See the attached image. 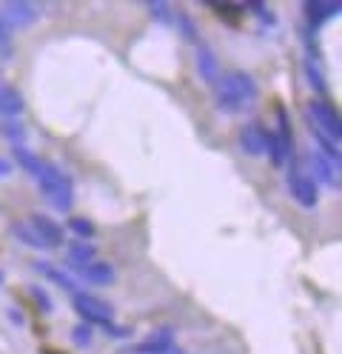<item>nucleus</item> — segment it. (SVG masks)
<instances>
[{
  "label": "nucleus",
  "instance_id": "7",
  "mask_svg": "<svg viewBox=\"0 0 342 354\" xmlns=\"http://www.w3.org/2000/svg\"><path fill=\"white\" fill-rule=\"evenodd\" d=\"M197 72H200V77L209 86H217V80H220V60H217V55H214V49L209 46V43H197Z\"/></svg>",
  "mask_w": 342,
  "mask_h": 354
},
{
  "label": "nucleus",
  "instance_id": "17",
  "mask_svg": "<svg viewBox=\"0 0 342 354\" xmlns=\"http://www.w3.org/2000/svg\"><path fill=\"white\" fill-rule=\"evenodd\" d=\"M35 269H37V272H43L46 277H49V280L55 283V286H60V289H68V292L75 289V280L68 277L66 272H60L57 266H52V263H35Z\"/></svg>",
  "mask_w": 342,
  "mask_h": 354
},
{
  "label": "nucleus",
  "instance_id": "21",
  "mask_svg": "<svg viewBox=\"0 0 342 354\" xmlns=\"http://www.w3.org/2000/svg\"><path fill=\"white\" fill-rule=\"evenodd\" d=\"M174 24L180 26V32H182V37H186L189 43H191V46H197V26H194V20L189 17V15H177V20H174Z\"/></svg>",
  "mask_w": 342,
  "mask_h": 354
},
{
  "label": "nucleus",
  "instance_id": "24",
  "mask_svg": "<svg viewBox=\"0 0 342 354\" xmlns=\"http://www.w3.org/2000/svg\"><path fill=\"white\" fill-rule=\"evenodd\" d=\"M3 135H6L9 143H20L23 138H26V129H23L17 120H9V123H3Z\"/></svg>",
  "mask_w": 342,
  "mask_h": 354
},
{
  "label": "nucleus",
  "instance_id": "18",
  "mask_svg": "<svg viewBox=\"0 0 342 354\" xmlns=\"http://www.w3.org/2000/svg\"><path fill=\"white\" fill-rule=\"evenodd\" d=\"M15 163L23 166L32 177H37V171H40V166H43V160L37 158V154L29 151V149H23V146H15Z\"/></svg>",
  "mask_w": 342,
  "mask_h": 354
},
{
  "label": "nucleus",
  "instance_id": "27",
  "mask_svg": "<svg viewBox=\"0 0 342 354\" xmlns=\"http://www.w3.org/2000/svg\"><path fill=\"white\" fill-rule=\"evenodd\" d=\"M12 26H9V20L3 17V15H0V40H12Z\"/></svg>",
  "mask_w": 342,
  "mask_h": 354
},
{
  "label": "nucleus",
  "instance_id": "30",
  "mask_svg": "<svg viewBox=\"0 0 342 354\" xmlns=\"http://www.w3.org/2000/svg\"><path fill=\"white\" fill-rule=\"evenodd\" d=\"M9 320H15L17 326H23V317H20V312H17V308H15V312H12V308H9Z\"/></svg>",
  "mask_w": 342,
  "mask_h": 354
},
{
  "label": "nucleus",
  "instance_id": "14",
  "mask_svg": "<svg viewBox=\"0 0 342 354\" xmlns=\"http://www.w3.org/2000/svg\"><path fill=\"white\" fill-rule=\"evenodd\" d=\"M23 95L12 86H3L0 88V115H9V118H17L23 112Z\"/></svg>",
  "mask_w": 342,
  "mask_h": 354
},
{
  "label": "nucleus",
  "instance_id": "23",
  "mask_svg": "<svg viewBox=\"0 0 342 354\" xmlns=\"http://www.w3.org/2000/svg\"><path fill=\"white\" fill-rule=\"evenodd\" d=\"M149 12L160 20V24H166V26H169V24H174V20H171V17H174V12H171V6H169V3H149Z\"/></svg>",
  "mask_w": 342,
  "mask_h": 354
},
{
  "label": "nucleus",
  "instance_id": "22",
  "mask_svg": "<svg viewBox=\"0 0 342 354\" xmlns=\"http://www.w3.org/2000/svg\"><path fill=\"white\" fill-rule=\"evenodd\" d=\"M68 229H72L77 237H95V223H91V220H86V217H72L68 220Z\"/></svg>",
  "mask_w": 342,
  "mask_h": 354
},
{
  "label": "nucleus",
  "instance_id": "9",
  "mask_svg": "<svg viewBox=\"0 0 342 354\" xmlns=\"http://www.w3.org/2000/svg\"><path fill=\"white\" fill-rule=\"evenodd\" d=\"M77 277L91 286H111L117 280V272H114V266H108V263H88L77 269Z\"/></svg>",
  "mask_w": 342,
  "mask_h": 354
},
{
  "label": "nucleus",
  "instance_id": "11",
  "mask_svg": "<svg viewBox=\"0 0 342 354\" xmlns=\"http://www.w3.org/2000/svg\"><path fill=\"white\" fill-rule=\"evenodd\" d=\"M46 197H49L52 206H55L57 212H68V209H72V203H75V186H72V180H68V177L63 174L52 189H46Z\"/></svg>",
  "mask_w": 342,
  "mask_h": 354
},
{
  "label": "nucleus",
  "instance_id": "2",
  "mask_svg": "<svg viewBox=\"0 0 342 354\" xmlns=\"http://www.w3.org/2000/svg\"><path fill=\"white\" fill-rule=\"evenodd\" d=\"M72 306H75V312L86 320V323H103L108 326L114 320V306L97 295H88V292H75L72 297Z\"/></svg>",
  "mask_w": 342,
  "mask_h": 354
},
{
  "label": "nucleus",
  "instance_id": "20",
  "mask_svg": "<svg viewBox=\"0 0 342 354\" xmlns=\"http://www.w3.org/2000/svg\"><path fill=\"white\" fill-rule=\"evenodd\" d=\"M171 340L166 337H154V340H146V343H137L134 346V354H171Z\"/></svg>",
  "mask_w": 342,
  "mask_h": 354
},
{
  "label": "nucleus",
  "instance_id": "15",
  "mask_svg": "<svg viewBox=\"0 0 342 354\" xmlns=\"http://www.w3.org/2000/svg\"><path fill=\"white\" fill-rule=\"evenodd\" d=\"M95 254H97V249L91 246V243H83V240H75L72 246H68V263H72L75 269L95 263Z\"/></svg>",
  "mask_w": 342,
  "mask_h": 354
},
{
  "label": "nucleus",
  "instance_id": "25",
  "mask_svg": "<svg viewBox=\"0 0 342 354\" xmlns=\"http://www.w3.org/2000/svg\"><path fill=\"white\" fill-rule=\"evenodd\" d=\"M72 340H75V346H91V328L88 326H75L72 328Z\"/></svg>",
  "mask_w": 342,
  "mask_h": 354
},
{
  "label": "nucleus",
  "instance_id": "19",
  "mask_svg": "<svg viewBox=\"0 0 342 354\" xmlns=\"http://www.w3.org/2000/svg\"><path fill=\"white\" fill-rule=\"evenodd\" d=\"M12 234H15L20 243H26V246H32V249H46V243L37 237V232H35L29 223H15V226H12Z\"/></svg>",
  "mask_w": 342,
  "mask_h": 354
},
{
  "label": "nucleus",
  "instance_id": "1",
  "mask_svg": "<svg viewBox=\"0 0 342 354\" xmlns=\"http://www.w3.org/2000/svg\"><path fill=\"white\" fill-rule=\"evenodd\" d=\"M214 95H217V106L228 115H237L243 112L245 106H251L257 100V83L248 72H225L220 75L217 86H214Z\"/></svg>",
  "mask_w": 342,
  "mask_h": 354
},
{
  "label": "nucleus",
  "instance_id": "6",
  "mask_svg": "<svg viewBox=\"0 0 342 354\" xmlns=\"http://www.w3.org/2000/svg\"><path fill=\"white\" fill-rule=\"evenodd\" d=\"M308 163H311V180H323L331 189H339V166H334L328 158H323L319 151L308 154Z\"/></svg>",
  "mask_w": 342,
  "mask_h": 354
},
{
  "label": "nucleus",
  "instance_id": "26",
  "mask_svg": "<svg viewBox=\"0 0 342 354\" xmlns=\"http://www.w3.org/2000/svg\"><path fill=\"white\" fill-rule=\"evenodd\" d=\"M32 297H35V303L43 308V312H52V300H49V295L40 289V286H32Z\"/></svg>",
  "mask_w": 342,
  "mask_h": 354
},
{
  "label": "nucleus",
  "instance_id": "16",
  "mask_svg": "<svg viewBox=\"0 0 342 354\" xmlns=\"http://www.w3.org/2000/svg\"><path fill=\"white\" fill-rule=\"evenodd\" d=\"M305 77H308V83H311V88L316 95H325L328 92V83H325V72H323V66H319V60L311 55V57H305Z\"/></svg>",
  "mask_w": 342,
  "mask_h": 354
},
{
  "label": "nucleus",
  "instance_id": "3",
  "mask_svg": "<svg viewBox=\"0 0 342 354\" xmlns=\"http://www.w3.org/2000/svg\"><path fill=\"white\" fill-rule=\"evenodd\" d=\"M308 118L314 120V129H319L325 138H331L334 143L342 140V123H339V115H336V109L325 100H311L308 103Z\"/></svg>",
  "mask_w": 342,
  "mask_h": 354
},
{
  "label": "nucleus",
  "instance_id": "28",
  "mask_svg": "<svg viewBox=\"0 0 342 354\" xmlns=\"http://www.w3.org/2000/svg\"><path fill=\"white\" fill-rule=\"evenodd\" d=\"M9 174H12V160L0 158V177H9Z\"/></svg>",
  "mask_w": 342,
  "mask_h": 354
},
{
  "label": "nucleus",
  "instance_id": "10",
  "mask_svg": "<svg viewBox=\"0 0 342 354\" xmlns=\"http://www.w3.org/2000/svg\"><path fill=\"white\" fill-rule=\"evenodd\" d=\"M240 146L251 158H263L265 154V129L260 123H248L240 135Z\"/></svg>",
  "mask_w": 342,
  "mask_h": 354
},
{
  "label": "nucleus",
  "instance_id": "12",
  "mask_svg": "<svg viewBox=\"0 0 342 354\" xmlns=\"http://www.w3.org/2000/svg\"><path fill=\"white\" fill-rule=\"evenodd\" d=\"M265 154L271 158V163L280 169V166L291 163V154H294V151H288V149L283 146V140H280L277 131H265Z\"/></svg>",
  "mask_w": 342,
  "mask_h": 354
},
{
  "label": "nucleus",
  "instance_id": "32",
  "mask_svg": "<svg viewBox=\"0 0 342 354\" xmlns=\"http://www.w3.org/2000/svg\"><path fill=\"white\" fill-rule=\"evenodd\" d=\"M0 77H3V72H0Z\"/></svg>",
  "mask_w": 342,
  "mask_h": 354
},
{
  "label": "nucleus",
  "instance_id": "13",
  "mask_svg": "<svg viewBox=\"0 0 342 354\" xmlns=\"http://www.w3.org/2000/svg\"><path fill=\"white\" fill-rule=\"evenodd\" d=\"M303 9H305V15H308L311 29L323 26L325 20H331L334 15H339V3H305Z\"/></svg>",
  "mask_w": 342,
  "mask_h": 354
},
{
  "label": "nucleus",
  "instance_id": "5",
  "mask_svg": "<svg viewBox=\"0 0 342 354\" xmlns=\"http://www.w3.org/2000/svg\"><path fill=\"white\" fill-rule=\"evenodd\" d=\"M0 15L9 20L12 29H26L37 20V6L32 3H23V0H12V3H3L0 6Z\"/></svg>",
  "mask_w": 342,
  "mask_h": 354
},
{
  "label": "nucleus",
  "instance_id": "29",
  "mask_svg": "<svg viewBox=\"0 0 342 354\" xmlns=\"http://www.w3.org/2000/svg\"><path fill=\"white\" fill-rule=\"evenodd\" d=\"M0 57H12V40H0Z\"/></svg>",
  "mask_w": 342,
  "mask_h": 354
},
{
  "label": "nucleus",
  "instance_id": "31",
  "mask_svg": "<svg viewBox=\"0 0 342 354\" xmlns=\"http://www.w3.org/2000/svg\"><path fill=\"white\" fill-rule=\"evenodd\" d=\"M0 286H3V272H0Z\"/></svg>",
  "mask_w": 342,
  "mask_h": 354
},
{
  "label": "nucleus",
  "instance_id": "8",
  "mask_svg": "<svg viewBox=\"0 0 342 354\" xmlns=\"http://www.w3.org/2000/svg\"><path fill=\"white\" fill-rule=\"evenodd\" d=\"M29 226L37 232V237L46 243V246H60V243H63V226H57V220H52V217L32 214Z\"/></svg>",
  "mask_w": 342,
  "mask_h": 354
},
{
  "label": "nucleus",
  "instance_id": "4",
  "mask_svg": "<svg viewBox=\"0 0 342 354\" xmlns=\"http://www.w3.org/2000/svg\"><path fill=\"white\" fill-rule=\"evenodd\" d=\"M288 189H291V194H294V201L300 203L303 209H314V206L319 203V189H316V183L311 180V174H305V171L291 169V171H288Z\"/></svg>",
  "mask_w": 342,
  "mask_h": 354
}]
</instances>
